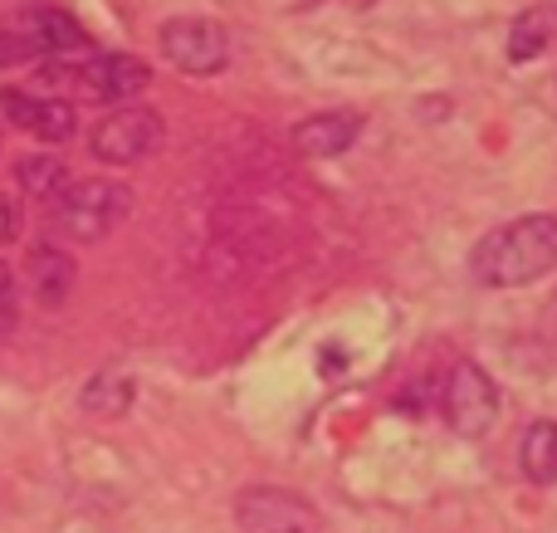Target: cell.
Returning <instances> with one entry per match:
<instances>
[{"label":"cell","instance_id":"obj_6","mask_svg":"<svg viewBox=\"0 0 557 533\" xmlns=\"http://www.w3.org/2000/svg\"><path fill=\"white\" fill-rule=\"evenodd\" d=\"M441 407H445V421H450L460 436H484L499 417V387L484 368L474 362H460V368L445 377V392H441Z\"/></svg>","mask_w":557,"mask_h":533},{"label":"cell","instance_id":"obj_2","mask_svg":"<svg viewBox=\"0 0 557 533\" xmlns=\"http://www.w3.org/2000/svg\"><path fill=\"white\" fill-rule=\"evenodd\" d=\"M133 215V191L123 182H69L54 201V231L74 245L113 235Z\"/></svg>","mask_w":557,"mask_h":533},{"label":"cell","instance_id":"obj_9","mask_svg":"<svg viewBox=\"0 0 557 533\" xmlns=\"http://www.w3.org/2000/svg\"><path fill=\"white\" fill-rule=\"evenodd\" d=\"M74 280H78V264L59 245H35L25 255V284L39 309H64L69 294H74Z\"/></svg>","mask_w":557,"mask_h":533},{"label":"cell","instance_id":"obj_15","mask_svg":"<svg viewBox=\"0 0 557 533\" xmlns=\"http://www.w3.org/2000/svg\"><path fill=\"white\" fill-rule=\"evenodd\" d=\"M15 182L25 196H35V201H59V191L69 186V172L59 157H45V152H29L15 162Z\"/></svg>","mask_w":557,"mask_h":533},{"label":"cell","instance_id":"obj_4","mask_svg":"<svg viewBox=\"0 0 557 533\" xmlns=\"http://www.w3.org/2000/svg\"><path fill=\"white\" fill-rule=\"evenodd\" d=\"M162 54H166V64L182 69V74L206 78L231 64V39L206 15H176L162 25Z\"/></svg>","mask_w":557,"mask_h":533},{"label":"cell","instance_id":"obj_7","mask_svg":"<svg viewBox=\"0 0 557 533\" xmlns=\"http://www.w3.org/2000/svg\"><path fill=\"white\" fill-rule=\"evenodd\" d=\"M0 113H5V123L45 137L49 147L74 137V108H69L64 98H35V94H25V88H5V94H0Z\"/></svg>","mask_w":557,"mask_h":533},{"label":"cell","instance_id":"obj_18","mask_svg":"<svg viewBox=\"0 0 557 533\" xmlns=\"http://www.w3.org/2000/svg\"><path fill=\"white\" fill-rule=\"evenodd\" d=\"M15 235H20V211H15V201L0 191V245H10Z\"/></svg>","mask_w":557,"mask_h":533},{"label":"cell","instance_id":"obj_11","mask_svg":"<svg viewBox=\"0 0 557 533\" xmlns=\"http://www.w3.org/2000/svg\"><path fill=\"white\" fill-rule=\"evenodd\" d=\"M15 25L25 29L29 45H35L45 59H59V54H69V49H84V45H88V35L78 29V20L64 15V10H49V5L25 10Z\"/></svg>","mask_w":557,"mask_h":533},{"label":"cell","instance_id":"obj_5","mask_svg":"<svg viewBox=\"0 0 557 533\" xmlns=\"http://www.w3.org/2000/svg\"><path fill=\"white\" fill-rule=\"evenodd\" d=\"M235 524L245 533H323V519L294 489L255 485L235 499Z\"/></svg>","mask_w":557,"mask_h":533},{"label":"cell","instance_id":"obj_1","mask_svg":"<svg viewBox=\"0 0 557 533\" xmlns=\"http://www.w3.org/2000/svg\"><path fill=\"white\" fill-rule=\"evenodd\" d=\"M557 264V215L533 211L509 225H494L480 245H474V280L484 289H523V284L553 274Z\"/></svg>","mask_w":557,"mask_h":533},{"label":"cell","instance_id":"obj_12","mask_svg":"<svg viewBox=\"0 0 557 533\" xmlns=\"http://www.w3.org/2000/svg\"><path fill=\"white\" fill-rule=\"evenodd\" d=\"M133 397H137L133 377H127V372H113V368L94 372V377L84 382V392H78V401H84L88 417H103V421L123 417V411L133 407Z\"/></svg>","mask_w":557,"mask_h":533},{"label":"cell","instance_id":"obj_13","mask_svg":"<svg viewBox=\"0 0 557 533\" xmlns=\"http://www.w3.org/2000/svg\"><path fill=\"white\" fill-rule=\"evenodd\" d=\"M557 35V5H533L513 20L509 29V59L513 64H533Z\"/></svg>","mask_w":557,"mask_h":533},{"label":"cell","instance_id":"obj_14","mask_svg":"<svg viewBox=\"0 0 557 533\" xmlns=\"http://www.w3.org/2000/svg\"><path fill=\"white\" fill-rule=\"evenodd\" d=\"M519 466L533 485H557V421H533L523 431Z\"/></svg>","mask_w":557,"mask_h":533},{"label":"cell","instance_id":"obj_8","mask_svg":"<svg viewBox=\"0 0 557 533\" xmlns=\"http://www.w3.org/2000/svg\"><path fill=\"white\" fill-rule=\"evenodd\" d=\"M78 84H84L98 103H127V98H137L152 84V69L137 54H94L78 69Z\"/></svg>","mask_w":557,"mask_h":533},{"label":"cell","instance_id":"obj_3","mask_svg":"<svg viewBox=\"0 0 557 533\" xmlns=\"http://www.w3.org/2000/svg\"><path fill=\"white\" fill-rule=\"evenodd\" d=\"M166 127L152 108H137V103H123L117 113H108L103 123L88 133V152L108 166H137L162 147Z\"/></svg>","mask_w":557,"mask_h":533},{"label":"cell","instance_id":"obj_17","mask_svg":"<svg viewBox=\"0 0 557 533\" xmlns=\"http://www.w3.org/2000/svg\"><path fill=\"white\" fill-rule=\"evenodd\" d=\"M20 323V294H15V274L0 260V338H10Z\"/></svg>","mask_w":557,"mask_h":533},{"label":"cell","instance_id":"obj_10","mask_svg":"<svg viewBox=\"0 0 557 533\" xmlns=\"http://www.w3.org/2000/svg\"><path fill=\"white\" fill-rule=\"evenodd\" d=\"M357 133H362V113H352V108H337V113H318V117H304V123L294 127V147L304 157H343L347 147L357 142Z\"/></svg>","mask_w":557,"mask_h":533},{"label":"cell","instance_id":"obj_16","mask_svg":"<svg viewBox=\"0 0 557 533\" xmlns=\"http://www.w3.org/2000/svg\"><path fill=\"white\" fill-rule=\"evenodd\" d=\"M39 59V49L29 45V35L20 25H5L0 29V69H15V64H29Z\"/></svg>","mask_w":557,"mask_h":533}]
</instances>
